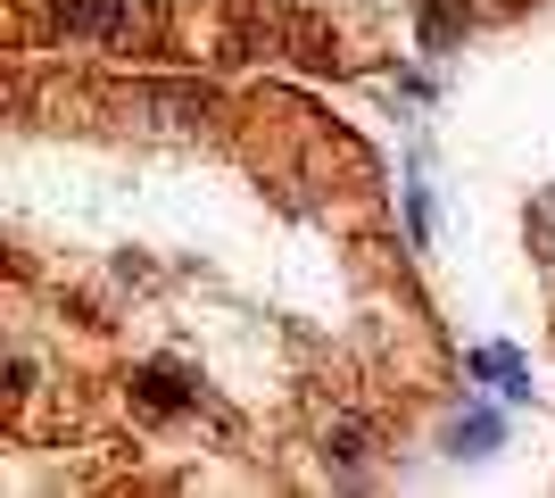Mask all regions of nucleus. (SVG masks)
Returning <instances> with one entry per match:
<instances>
[{
	"mask_svg": "<svg viewBox=\"0 0 555 498\" xmlns=\"http://www.w3.org/2000/svg\"><path fill=\"white\" fill-rule=\"evenodd\" d=\"M473 374H489L506 399H531V374H522V357H514V349H473Z\"/></svg>",
	"mask_w": 555,
	"mask_h": 498,
	"instance_id": "f03ea898",
	"label": "nucleus"
},
{
	"mask_svg": "<svg viewBox=\"0 0 555 498\" xmlns=\"http://www.w3.org/2000/svg\"><path fill=\"white\" fill-rule=\"evenodd\" d=\"M473 25V0H423V50H448Z\"/></svg>",
	"mask_w": 555,
	"mask_h": 498,
	"instance_id": "f257e3e1",
	"label": "nucleus"
}]
</instances>
